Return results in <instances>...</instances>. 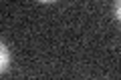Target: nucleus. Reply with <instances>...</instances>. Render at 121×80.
<instances>
[{"instance_id":"nucleus-2","label":"nucleus","mask_w":121,"mask_h":80,"mask_svg":"<svg viewBox=\"0 0 121 80\" xmlns=\"http://www.w3.org/2000/svg\"><path fill=\"white\" fill-rule=\"evenodd\" d=\"M115 18L121 22V0H117V2H115Z\"/></svg>"},{"instance_id":"nucleus-1","label":"nucleus","mask_w":121,"mask_h":80,"mask_svg":"<svg viewBox=\"0 0 121 80\" xmlns=\"http://www.w3.org/2000/svg\"><path fill=\"white\" fill-rule=\"evenodd\" d=\"M10 68V52L4 42L0 44V74H6Z\"/></svg>"},{"instance_id":"nucleus-3","label":"nucleus","mask_w":121,"mask_h":80,"mask_svg":"<svg viewBox=\"0 0 121 80\" xmlns=\"http://www.w3.org/2000/svg\"><path fill=\"white\" fill-rule=\"evenodd\" d=\"M40 4H51V2H55V0H39Z\"/></svg>"}]
</instances>
